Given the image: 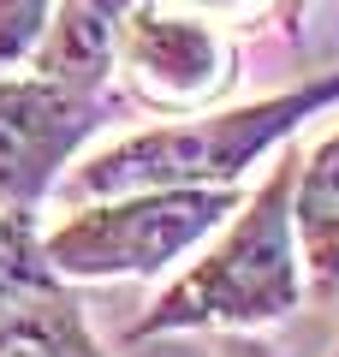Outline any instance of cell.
<instances>
[{
    "mask_svg": "<svg viewBox=\"0 0 339 357\" xmlns=\"http://www.w3.org/2000/svg\"><path fill=\"white\" fill-rule=\"evenodd\" d=\"M239 185H197V191H119L66 215L42 238V262L54 280H143L202 244L232 208Z\"/></svg>",
    "mask_w": 339,
    "mask_h": 357,
    "instance_id": "3",
    "label": "cell"
},
{
    "mask_svg": "<svg viewBox=\"0 0 339 357\" xmlns=\"http://www.w3.org/2000/svg\"><path fill=\"white\" fill-rule=\"evenodd\" d=\"M209 6H250V0H209ZM303 0H280V13H298Z\"/></svg>",
    "mask_w": 339,
    "mask_h": 357,
    "instance_id": "12",
    "label": "cell"
},
{
    "mask_svg": "<svg viewBox=\"0 0 339 357\" xmlns=\"http://www.w3.org/2000/svg\"><path fill=\"white\" fill-rule=\"evenodd\" d=\"M113 89H72L54 77L0 72V208H30L54 191L77 143L113 119Z\"/></svg>",
    "mask_w": 339,
    "mask_h": 357,
    "instance_id": "4",
    "label": "cell"
},
{
    "mask_svg": "<svg viewBox=\"0 0 339 357\" xmlns=\"http://www.w3.org/2000/svg\"><path fill=\"white\" fill-rule=\"evenodd\" d=\"M113 60L126 66V77L161 107H197L214 102L232 84V42L220 30L197 24V18L161 13L155 0L131 6L119 36H113Z\"/></svg>",
    "mask_w": 339,
    "mask_h": 357,
    "instance_id": "5",
    "label": "cell"
},
{
    "mask_svg": "<svg viewBox=\"0 0 339 357\" xmlns=\"http://www.w3.org/2000/svg\"><path fill=\"white\" fill-rule=\"evenodd\" d=\"M0 357H101L96 340H89L77 304L48 286V292L24 298L0 316Z\"/></svg>",
    "mask_w": 339,
    "mask_h": 357,
    "instance_id": "8",
    "label": "cell"
},
{
    "mask_svg": "<svg viewBox=\"0 0 339 357\" xmlns=\"http://www.w3.org/2000/svg\"><path fill=\"white\" fill-rule=\"evenodd\" d=\"M292 238L322 292L339 286V131L322 137L292 173Z\"/></svg>",
    "mask_w": 339,
    "mask_h": 357,
    "instance_id": "7",
    "label": "cell"
},
{
    "mask_svg": "<svg viewBox=\"0 0 339 357\" xmlns=\"http://www.w3.org/2000/svg\"><path fill=\"white\" fill-rule=\"evenodd\" d=\"M333 357H339V351H333Z\"/></svg>",
    "mask_w": 339,
    "mask_h": 357,
    "instance_id": "13",
    "label": "cell"
},
{
    "mask_svg": "<svg viewBox=\"0 0 339 357\" xmlns=\"http://www.w3.org/2000/svg\"><path fill=\"white\" fill-rule=\"evenodd\" d=\"M226 357H292V351H274V345H262V340H232Z\"/></svg>",
    "mask_w": 339,
    "mask_h": 357,
    "instance_id": "11",
    "label": "cell"
},
{
    "mask_svg": "<svg viewBox=\"0 0 339 357\" xmlns=\"http://www.w3.org/2000/svg\"><path fill=\"white\" fill-rule=\"evenodd\" d=\"M48 18H54V0H0V72H13L36 54Z\"/></svg>",
    "mask_w": 339,
    "mask_h": 357,
    "instance_id": "10",
    "label": "cell"
},
{
    "mask_svg": "<svg viewBox=\"0 0 339 357\" xmlns=\"http://www.w3.org/2000/svg\"><path fill=\"white\" fill-rule=\"evenodd\" d=\"M339 102V72L315 77L303 89L268 96V102L232 107V114H202L179 119V126H155L137 137L113 143L107 155L84 161L60 191L72 203H96V197L119 191H197V185H239L280 137H292V126H303L310 114Z\"/></svg>",
    "mask_w": 339,
    "mask_h": 357,
    "instance_id": "1",
    "label": "cell"
},
{
    "mask_svg": "<svg viewBox=\"0 0 339 357\" xmlns=\"http://www.w3.org/2000/svg\"><path fill=\"white\" fill-rule=\"evenodd\" d=\"M292 173H298V155L280 161L226 215L220 244L179 286H167L161 304L131 328V340L179 333V328H226V321L256 328V321H280L298 310L303 262H298V238H292Z\"/></svg>",
    "mask_w": 339,
    "mask_h": 357,
    "instance_id": "2",
    "label": "cell"
},
{
    "mask_svg": "<svg viewBox=\"0 0 339 357\" xmlns=\"http://www.w3.org/2000/svg\"><path fill=\"white\" fill-rule=\"evenodd\" d=\"M54 268L42 262V232L30 215H18V208H0V316L13 304H24V298L48 292Z\"/></svg>",
    "mask_w": 339,
    "mask_h": 357,
    "instance_id": "9",
    "label": "cell"
},
{
    "mask_svg": "<svg viewBox=\"0 0 339 357\" xmlns=\"http://www.w3.org/2000/svg\"><path fill=\"white\" fill-rule=\"evenodd\" d=\"M131 6H143V0H54V18L30 54L36 77H54L72 89H107L113 36Z\"/></svg>",
    "mask_w": 339,
    "mask_h": 357,
    "instance_id": "6",
    "label": "cell"
}]
</instances>
